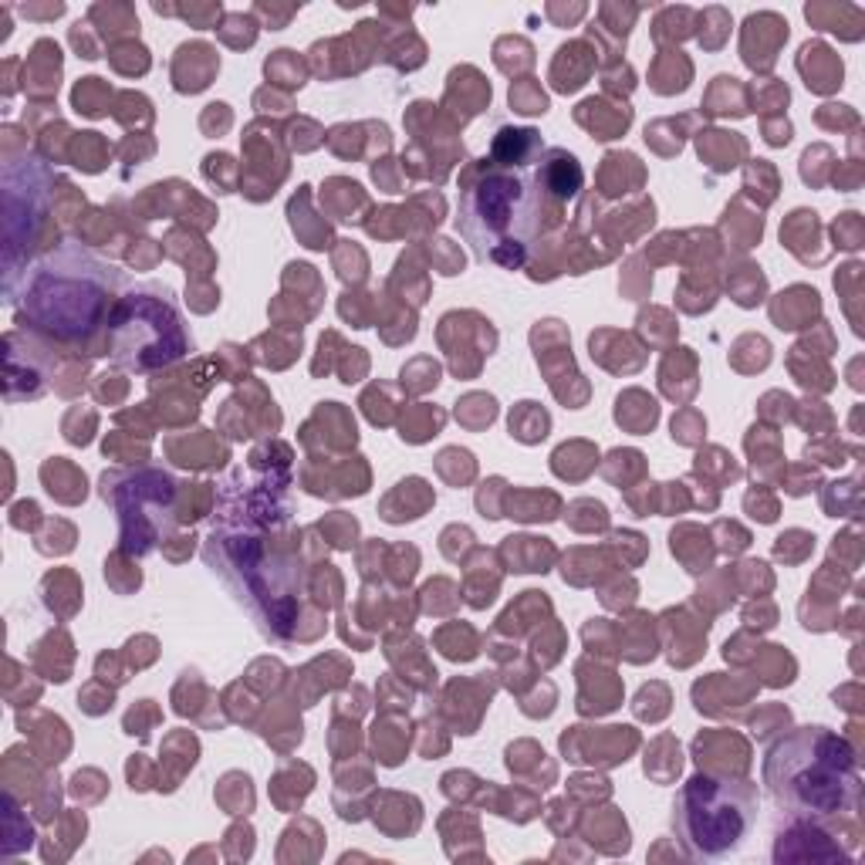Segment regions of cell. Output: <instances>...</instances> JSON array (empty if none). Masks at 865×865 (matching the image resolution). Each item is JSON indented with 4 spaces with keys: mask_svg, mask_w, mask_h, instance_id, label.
<instances>
[{
    "mask_svg": "<svg viewBox=\"0 0 865 865\" xmlns=\"http://www.w3.org/2000/svg\"><path fill=\"white\" fill-rule=\"evenodd\" d=\"M582 186L585 173L572 153L545 149L534 129H501L490 156L463 173L457 230L480 261L514 271L565 224V207Z\"/></svg>",
    "mask_w": 865,
    "mask_h": 865,
    "instance_id": "1",
    "label": "cell"
},
{
    "mask_svg": "<svg viewBox=\"0 0 865 865\" xmlns=\"http://www.w3.org/2000/svg\"><path fill=\"white\" fill-rule=\"evenodd\" d=\"M700 433H703V419L697 413H680L673 419V440L676 443H686V447H690V443L700 440Z\"/></svg>",
    "mask_w": 865,
    "mask_h": 865,
    "instance_id": "26",
    "label": "cell"
},
{
    "mask_svg": "<svg viewBox=\"0 0 865 865\" xmlns=\"http://www.w3.org/2000/svg\"><path fill=\"white\" fill-rule=\"evenodd\" d=\"M504 551L511 555L514 572H548V561L555 558V548L548 538H507Z\"/></svg>",
    "mask_w": 865,
    "mask_h": 865,
    "instance_id": "13",
    "label": "cell"
},
{
    "mask_svg": "<svg viewBox=\"0 0 865 865\" xmlns=\"http://www.w3.org/2000/svg\"><path fill=\"white\" fill-rule=\"evenodd\" d=\"M497 416V403L490 396H467L457 406V419H463L467 426H484Z\"/></svg>",
    "mask_w": 865,
    "mask_h": 865,
    "instance_id": "24",
    "label": "cell"
},
{
    "mask_svg": "<svg viewBox=\"0 0 865 865\" xmlns=\"http://www.w3.org/2000/svg\"><path fill=\"white\" fill-rule=\"evenodd\" d=\"M457 98H460L463 105H467V109H463V119H474V115L490 102V85L484 82V78H480L477 68H453V71H450L447 105H453Z\"/></svg>",
    "mask_w": 865,
    "mask_h": 865,
    "instance_id": "12",
    "label": "cell"
},
{
    "mask_svg": "<svg viewBox=\"0 0 865 865\" xmlns=\"http://www.w3.org/2000/svg\"><path fill=\"white\" fill-rule=\"evenodd\" d=\"M602 24L599 28H609L612 34H615V41H626V34H629V28H632V21H636L639 17V7H632V4H626V7H619V4H602Z\"/></svg>",
    "mask_w": 865,
    "mask_h": 865,
    "instance_id": "23",
    "label": "cell"
},
{
    "mask_svg": "<svg viewBox=\"0 0 865 865\" xmlns=\"http://www.w3.org/2000/svg\"><path fill=\"white\" fill-rule=\"evenodd\" d=\"M595 55H588V48L582 41L565 44L555 58V68H551V82H555L558 92H575V88L585 85L588 71H592Z\"/></svg>",
    "mask_w": 865,
    "mask_h": 865,
    "instance_id": "11",
    "label": "cell"
},
{
    "mask_svg": "<svg viewBox=\"0 0 865 865\" xmlns=\"http://www.w3.org/2000/svg\"><path fill=\"white\" fill-rule=\"evenodd\" d=\"M176 14L186 17L193 28H217V17L224 14V7H220V4H200V7H183V11H176Z\"/></svg>",
    "mask_w": 865,
    "mask_h": 865,
    "instance_id": "27",
    "label": "cell"
},
{
    "mask_svg": "<svg viewBox=\"0 0 865 865\" xmlns=\"http://www.w3.org/2000/svg\"><path fill=\"white\" fill-rule=\"evenodd\" d=\"M511 433L524 443H538L548 436V413L538 403H517L511 413Z\"/></svg>",
    "mask_w": 865,
    "mask_h": 865,
    "instance_id": "16",
    "label": "cell"
},
{
    "mask_svg": "<svg viewBox=\"0 0 865 865\" xmlns=\"http://www.w3.org/2000/svg\"><path fill=\"white\" fill-rule=\"evenodd\" d=\"M578 122H582L585 129L595 132V139H615L626 132V126L632 122V109L629 105H609V102H595V98H588V102L578 105Z\"/></svg>",
    "mask_w": 865,
    "mask_h": 865,
    "instance_id": "10",
    "label": "cell"
},
{
    "mask_svg": "<svg viewBox=\"0 0 865 865\" xmlns=\"http://www.w3.org/2000/svg\"><path fill=\"white\" fill-rule=\"evenodd\" d=\"M146 720H156V710H153V700H142L139 707H132L129 710V717H126V730L132 737H142L146 740L149 737V730H146Z\"/></svg>",
    "mask_w": 865,
    "mask_h": 865,
    "instance_id": "28",
    "label": "cell"
},
{
    "mask_svg": "<svg viewBox=\"0 0 865 865\" xmlns=\"http://www.w3.org/2000/svg\"><path fill=\"white\" fill-rule=\"evenodd\" d=\"M788 41V21L778 14H751L744 21V61L754 71H768L778 58V48Z\"/></svg>",
    "mask_w": 865,
    "mask_h": 865,
    "instance_id": "6",
    "label": "cell"
},
{
    "mask_svg": "<svg viewBox=\"0 0 865 865\" xmlns=\"http://www.w3.org/2000/svg\"><path fill=\"white\" fill-rule=\"evenodd\" d=\"M109 61H112L115 71H122V75H142V71H149V51L136 41H119L112 48Z\"/></svg>",
    "mask_w": 865,
    "mask_h": 865,
    "instance_id": "20",
    "label": "cell"
},
{
    "mask_svg": "<svg viewBox=\"0 0 865 865\" xmlns=\"http://www.w3.org/2000/svg\"><path fill=\"white\" fill-rule=\"evenodd\" d=\"M676 68H690V61H686L680 51H659L656 65H653V88L663 95H673V92H683L686 85H690V75H676Z\"/></svg>",
    "mask_w": 865,
    "mask_h": 865,
    "instance_id": "15",
    "label": "cell"
},
{
    "mask_svg": "<svg viewBox=\"0 0 865 865\" xmlns=\"http://www.w3.org/2000/svg\"><path fill=\"white\" fill-rule=\"evenodd\" d=\"M217 68H220V58L210 44H203V41L180 44L176 61H173L176 88H180V92H203V88L210 85V78L217 75Z\"/></svg>",
    "mask_w": 865,
    "mask_h": 865,
    "instance_id": "7",
    "label": "cell"
},
{
    "mask_svg": "<svg viewBox=\"0 0 865 865\" xmlns=\"http://www.w3.org/2000/svg\"><path fill=\"white\" fill-rule=\"evenodd\" d=\"M771 798L795 818H832L859 808L862 774L849 740L828 727H798L764 757Z\"/></svg>",
    "mask_w": 865,
    "mask_h": 865,
    "instance_id": "2",
    "label": "cell"
},
{
    "mask_svg": "<svg viewBox=\"0 0 865 865\" xmlns=\"http://www.w3.org/2000/svg\"><path fill=\"white\" fill-rule=\"evenodd\" d=\"M798 68L808 78V88H815V92H832L835 85H842V61L822 41H808L801 48Z\"/></svg>",
    "mask_w": 865,
    "mask_h": 865,
    "instance_id": "9",
    "label": "cell"
},
{
    "mask_svg": "<svg viewBox=\"0 0 865 865\" xmlns=\"http://www.w3.org/2000/svg\"><path fill=\"white\" fill-rule=\"evenodd\" d=\"M24 17H38V21H51V17L65 14V4H51V7H21Z\"/></svg>",
    "mask_w": 865,
    "mask_h": 865,
    "instance_id": "30",
    "label": "cell"
},
{
    "mask_svg": "<svg viewBox=\"0 0 865 865\" xmlns=\"http://www.w3.org/2000/svg\"><path fill=\"white\" fill-rule=\"evenodd\" d=\"M61 75V48L51 38H41L31 48L28 61H24V88L34 98H51L58 92Z\"/></svg>",
    "mask_w": 865,
    "mask_h": 865,
    "instance_id": "8",
    "label": "cell"
},
{
    "mask_svg": "<svg viewBox=\"0 0 865 865\" xmlns=\"http://www.w3.org/2000/svg\"><path fill=\"white\" fill-rule=\"evenodd\" d=\"M693 24H697V11H690V7H663L653 24V38L659 44H676L690 38Z\"/></svg>",
    "mask_w": 865,
    "mask_h": 865,
    "instance_id": "14",
    "label": "cell"
},
{
    "mask_svg": "<svg viewBox=\"0 0 865 865\" xmlns=\"http://www.w3.org/2000/svg\"><path fill=\"white\" fill-rule=\"evenodd\" d=\"M109 95L112 88L102 82V78H82V82L75 85V92H71V105H75V112L82 115H105V105H109Z\"/></svg>",
    "mask_w": 865,
    "mask_h": 865,
    "instance_id": "17",
    "label": "cell"
},
{
    "mask_svg": "<svg viewBox=\"0 0 865 865\" xmlns=\"http://www.w3.org/2000/svg\"><path fill=\"white\" fill-rule=\"evenodd\" d=\"M582 14H585V4H575L572 11H561V7H555V4L548 7V17H551V21H558V24H572Z\"/></svg>",
    "mask_w": 865,
    "mask_h": 865,
    "instance_id": "31",
    "label": "cell"
},
{
    "mask_svg": "<svg viewBox=\"0 0 865 865\" xmlns=\"http://www.w3.org/2000/svg\"><path fill=\"white\" fill-rule=\"evenodd\" d=\"M119 288L122 271L98 261L95 254L68 247L38 267L24 294V315H17V321L28 318L31 328L65 342L92 338L98 328L109 325Z\"/></svg>",
    "mask_w": 865,
    "mask_h": 865,
    "instance_id": "3",
    "label": "cell"
},
{
    "mask_svg": "<svg viewBox=\"0 0 865 865\" xmlns=\"http://www.w3.org/2000/svg\"><path fill=\"white\" fill-rule=\"evenodd\" d=\"M264 75H267V82H281V85H291V88L305 85V65H301V58L288 48L274 51V55L267 58Z\"/></svg>",
    "mask_w": 865,
    "mask_h": 865,
    "instance_id": "18",
    "label": "cell"
},
{
    "mask_svg": "<svg viewBox=\"0 0 865 865\" xmlns=\"http://www.w3.org/2000/svg\"><path fill=\"white\" fill-rule=\"evenodd\" d=\"M92 24H82L78 21L75 28H71V34H68V41H71V48L78 51V58H85V61H95V58H102V48H98V41L92 38Z\"/></svg>",
    "mask_w": 865,
    "mask_h": 865,
    "instance_id": "25",
    "label": "cell"
},
{
    "mask_svg": "<svg viewBox=\"0 0 865 865\" xmlns=\"http://www.w3.org/2000/svg\"><path fill=\"white\" fill-rule=\"evenodd\" d=\"M88 24H92V28H102V34L112 24V38L119 31H132V28L139 31V17L132 14V7H119V4H95L92 11H88Z\"/></svg>",
    "mask_w": 865,
    "mask_h": 865,
    "instance_id": "19",
    "label": "cell"
},
{
    "mask_svg": "<svg viewBox=\"0 0 865 865\" xmlns=\"http://www.w3.org/2000/svg\"><path fill=\"white\" fill-rule=\"evenodd\" d=\"M511 105L524 115H545L548 112V98L534 85V78H524V82L511 85Z\"/></svg>",
    "mask_w": 865,
    "mask_h": 865,
    "instance_id": "22",
    "label": "cell"
},
{
    "mask_svg": "<svg viewBox=\"0 0 865 865\" xmlns=\"http://www.w3.org/2000/svg\"><path fill=\"white\" fill-rule=\"evenodd\" d=\"M757 822V788L697 774L683 784L673 805V828L693 859H720L744 845Z\"/></svg>",
    "mask_w": 865,
    "mask_h": 865,
    "instance_id": "5",
    "label": "cell"
},
{
    "mask_svg": "<svg viewBox=\"0 0 865 865\" xmlns=\"http://www.w3.org/2000/svg\"><path fill=\"white\" fill-rule=\"evenodd\" d=\"M220 38H224L230 48H251L257 41L254 14H227L224 24H220Z\"/></svg>",
    "mask_w": 865,
    "mask_h": 865,
    "instance_id": "21",
    "label": "cell"
},
{
    "mask_svg": "<svg viewBox=\"0 0 865 865\" xmlns=\"http://www.w3.org/2000/svg\"><path fill=\"white\" fill-rule=\"evenodd\" d=\"M190 335L166 284H139L115 301L105 325V355L129 372H153L190 352Z\"/></svg>",
    "mask_w": 865,
    "mask_h": 865,
    "instance_id": "4",
    "label": "cell"
},
{
    "mask_svg": "<svg viewBox=\"0 0 865 865\" xmlns=\"http://www.w3.org/2000/svg\"><path fill=\"white\" fill-rule=\"evenodd\" d=\"M294 11H298V7H284V11H278V7H267V4H257V7H254V14L271 17V31H281Z\"/></svg>",
    "mask_w": 865,
    "mask_h": 865,
    "instance_id": "29",
    "label": "cell"
}]
</instances>
